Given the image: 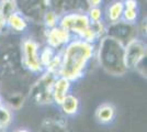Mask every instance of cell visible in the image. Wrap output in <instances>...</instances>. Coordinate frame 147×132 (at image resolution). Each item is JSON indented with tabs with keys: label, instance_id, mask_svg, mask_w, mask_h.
Instances as JSON below:
<instances>
[{
	"label": "cell",
	"instance_id": "obj_24",
	"mask_svg": "<svg viewBox=\"0 0 147 132\" xmlns=\"http://www.w3.org/2000/svg\"><path fill=\"white\" fill-rule=\"evenodd\" d=\"M0 1H2V0H0Z\"/></svg>",
	"mask_w": 147,
	"mask_h": 132
},
{
	"label": "cell",
	"instance_id": "obj_21",
	"mask_svg": "<svg viewBox=\"0 0 147 132\" xmlns=\"http://www.w3.org/2000/svg\"><path fill=\"white\" fill-rule=\"evenodd\" d=\"M5 23H6V20H5V18H3V17L0 14V30L2 29V26L5 25Z\"/></svg>",
	"mask_w": 147,
	"mask_h": 132
},
{
	"label": "cell",
	"instance_id": "obj_15",
	"mask_svg": "<svg viewBox=\"0 0 147 132\" xmlns=\"http://www.w3.org/2000/svg\"><path fill=\"white\" fill-rule=\"evenodd\" d=\"M16 1L14 0H2L0 5V14L5 18V20L8 19V17L13 12H16Z\"/></svg>",
	"mask_w": 147,
	"mask_h": 132
},
{
	"label": "cell",
	"instance_id": "obj_12",
	"mask_svg": "<svg viewBox=\"0 0 147 132\" xmlns=\"http://www.w3.org/2000/svg\"><path fill=\"white\" fill-rule=\"evenodd\" d=\"M124 11V5L122 1H115L110 6L108 10V17L112 22H117L122 18Z\"/></svg>",
	"mask_w": 147,
	"mask_h": 132
},
{
	"label": "cell",
	"instance_id": "obj_19",
	"mask_svg": "<svg viewBox=\"0 0 147 132\" xmlns=\"http://www.w3.org/2000/svg\"><path fill=\"white\" fill-rule=\"evenodd\" d=\"M125 9H136L137 8V1L136 0H125L123 2Z\"/></svg>",
	"mask_w": 147,
	"mask_h": 132
},
{
	"label": "cell",
	"instance_id": "obj_3",
	"mask_svg": "<svg viewBox=\"0 0 147 132\" xmlns=\"http://www.w3.org/2000/svg\"><path fill=\"white\" fill-rule=\"evenodd\" d=\"M56 74L44 72L40 79L31 88L30 96L37 105H51L53 104V85Z\"/></svg>",
	"mask_w": 147,
	"mask_h": 132
},
{
	"label": "cell",
	"instance_id": "obj_4",
	"mask_svg": "<svg viewBox=\"0 0 147 132\" xmlns=\"http://www.w3.org/2000/svg\"><path fill=\"white\" fill-rule=\"evenodd\" d=\"M21 47H22V63L25 68L36 75L43 74L45 69L42 66L40 60L38 44L34 40L28 38L22 41Z\"/></svg>",
	"mask_w": 147,
	"mask_h": 132
},
{
	"label": "cell",
	"instance_id": "obj_7",
	"mask_svg": "<svg viewBox=\"0 0 147 132\" xmlns=\"http://www.w3.org/2000/svg\"><path fill=\"white\" fill-rule=\"evenodd\" d=\"M70 38H71L70 33L59 25L49 29V31L46 33L47 45L55 50L61 45H66L68 42H70Z\"/></svg>",
	"mask_w": 147,
	"mask_h": 132
},
{
	"label": "cell",
	"instance_id": "obj_14",
	"mask_svg": "<svg viewBox=\"0 0 147 132\" xmlns=\"http://www.w3.org/2000/svg\"><path fill=\"white\" fill-rule=\"evenodd\" d=\"M12 122V112L5 105L0 106V130H5Z\"/></svg>",
	"mask_w": 147,
	"mask_h": 132
},
{
	"label": "cell",
	"instance_id": "obj_9",
	"mask_svg": "<svg viewBox=\"0 0 147 132\" xmlns=\"http://www.w3.org/2000/svg\"><path fill=\"white\" fill-rule=\"evenodd\" d=\"M94 117H96V120L98 121V123L102 125V126L112 125L117 118V108L110 102L101 104L96 109Z\"/></svg>",
	"mask_w": 147,
	"mask_h": 132
},
{
	"label": "cell",
	"instance_id": "obj_13",
	"mask_svg": "<svg viewBox=\"0 0 147 132\" xmlns=\"http://www.w3.org/2000/svg\"><path fill=\"white\" fill-rule=\"evenodd\" d=\"M56 50L51 47V46H45L43 50L40 51V60H41V64L44 67V69L49 66V64L53 61V58L56 55Z\"/></svg>",
	"mask_w": 147,
	"mask_h": 132
},
{
	"label": "cell",
	"instance_id": "obj_10",
	"mask_svg": "<svg viewBox=\"0 0 147 132\" xmlns=\"http://www.w3.org/2000/svg\"><path fill=\"white\" fill-rule=\"evenodd\" d=\"M79 106H80L79 99L75 95L68 94L58 107H61V111H63V113L65 116H67V117H74V116H76L78 113V111H79Z\"/></svg>",
	"mask_w": 147,
	"mask_h": 132
},
{
	"label": "cell",
	"instance_id": "obj_23",
	"mask_svg": "<svg viewBox=\"0 0 147 132\" xmlns=\"http://www.w3.org/2000/svg\"><path fill=\"white\" fill-rule=\"evenodd\" d=\"M1 105H3V98H2V96L0 95V106Z\"/></svg>",
	"mask_w": 147,
	"mask_h": 132
},
{
	"label": "cell",
	"instance_id": "obj_1",
	"mask_svg": "<svg viewBox=\"0 0 147 132\" xmlns=\"http://www.w3.org/2000/svg\"><path fill=\"white\" fill-rule=\"evenodd\" d=\"M93 54L92 43L84 40L68 42L61 53V65L58 76H63L70 82H77L85 76L88 64Z\"/></svg>",
	"mask_w": 147,
	"mask_h": 132
},
{
	"label": "cell",
	"instance_id": "obj_20",
	"mask_svg": "<svg viewBox=\"0 0 147 132\" xmlns=\"http://www.w3.org/2000/svg\"><path fill=\"white\" fill-rule=\"evenodd\" d=\"M88 2L91 7H99V5L102 2V0H88Z\"/></svg>",
	"mask_w": 147,
	"mask_h": 132
},
{
	"label": "cell",
	"instance_id": "obj_22",
	"mask_svg": "<svg viewBox=\"0 0 147 132\" xmlns=\"http://www.w3.org/2000/svg\"><path fill=\"white\" fill-rule=\"evenodd\" d=\"M13 132H30L28 129H24V128H19V129H16Z\"/></svg>",
	"mask_w": 147,
	"mask_h": 132
},
{
	"label": "cell",
	"instance_id": "obj_16",
	"mask_svg": "<svg viewBox=\"0 0 147 132\" xmlns=\"http://www.w3.org/2000/svg\"><path fill=\"white\" fill-rule=\"evenodd\" d=\"M88 18H89L91 23L100 22L101 18H102V11H101V9L99 7H91V9L89 10Z\"/></svg>",
	"mask_w": 147,
	"mask_h": 132
},
{
	"label": "cell",
	"instance_id": "obj_17",
	"mask_svg": "<svg viewBox=\"0 0 147 132\" xmlns=\"http://www.w3.org/2000/svg\"><path fill=\"white\" fill-rule=\"evenodd\" d=\"M122 17L124 21L129 23H134L137 19V10L136 9H124Z\"/></svg>",
	"mask_w": 147,
	"mask_h": 132
},
{
	"label": "cell",
	"instance_id": "obj_5",
	"mask_svg": "<svg viewBox=\"0 0 147 132\" xmlns=\"http://www.w3.org/2000/svg\"><path fill=\"white\" fill-rule=\"evenodd\" d=\"M146 55V46L141 40H131L124 47V64L126 69H135Z\"/></svg>",
	"mask_w": 147,
	"mask_h": 132
},
{
	"label": "cell",
	"instance_id": "obj_11",
	"mask_svg": "<svg viewBox=\"0 0 147 132\" xmlns=\"http://www.w3.org/2000/svg\"><path fill=\"white\" fill-rule=\"evenodd\" d=\"M6 22L14 31L22 32L28 28V22L24 19V17H22L18 12H13L12 14H10L6 20Z\"/></svg>",
	"mask_w": 147,
	"mask_h": 132
},
{
	"label": "cell",
	"instance_id": "obj_18",
	"mask_svg": "<svg viewBox=\"0 0 147 132\" xmlns=\"http://www.w3.org/2000/svg\"><path fill=\"white\" fill-rule=\"evenodd\" d=\"M44 22H45V25L49 28V29H52V28H55L58 25L57 23V17H56V14L54 12H52V11H49L45 14V17H44Z\"/></svg>",
	"mask_w": 147,
	"mask_h": 132
},
{
	"label": "cell",
	"instance_id": "obj_6",
	"mask_svg": "<svg viewBox=\"0 0 147 132\" xmlns=\"http://www.w3.org/2000/svg\"><path fill=\"white\" fill-rule=\"evenodd\" d=\"M90 23L91 22L87 14L70 13V14L64 16L59 21L58 25L63 29L67 30L69 33H76L80 35L90 25Z\"/></svg>",
	"mask_w": 147,
	"mask_h": 132
},
{
	"label": "cell",
	"instance_id": "obj_8",
	"mask_svg": "<svg viewBox=\"0 0 147 132\" xmlns=\"http://www.w3.org/2000/svg\"><path fill=\"white\" fill-rule=\"evenodd\" d=\"M71 85L73 82H70L69 79L63 76H56L53 85V104H55L56 106H59L65 99V97L68 94H70Z\"/></svg>",
	"mask_w": 147,
	"mask_h": 132
},
{
	"label": "cell",
	"instance_id": "obj_2",
	"mask_svg": "<svg viewBox=\"0 0 147 132\" xmlns=\"http://www.w3.org/2000/svg\"><path fill=\"white\" fill-rule=\"evenodd\" d=\"M99 57L102 67L111 75L122 76L127 70L124 64V47L114 39H104Z\"/></svg>",
	"mask_w": 147,
	"mask_h": 132
}]
</instances>
